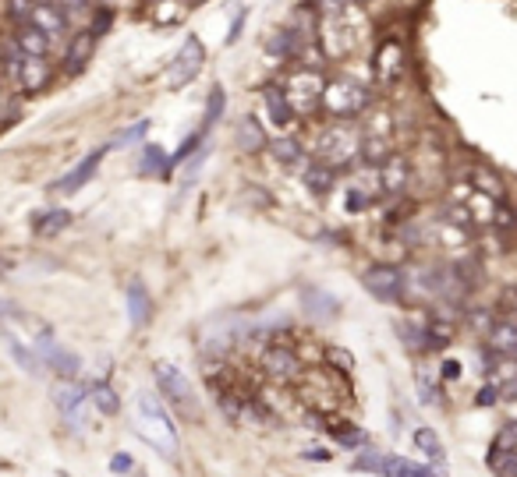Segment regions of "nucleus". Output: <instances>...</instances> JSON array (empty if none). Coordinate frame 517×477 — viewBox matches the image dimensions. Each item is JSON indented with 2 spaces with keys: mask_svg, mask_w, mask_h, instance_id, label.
<instances>
[{
  "mask_svg": "<svg viewBox=\"0 0 517 477\" xmlns=\"http://www.w3.org/2000/svg\"><path fill=\"white\" fill-rule=\"evenodd\" d=\"M372 107V89L351 75H326V89L319 99V114L330 120H354Z\"/></svg>",
  "mask_w": 517,
  "mask_h": 477,
  "instance_id": "obj_1",
  "label": "nucleus"
},
{
  "mask_svg": "<svg viewBox=\"0 0 517 477\" xmlns=\"http://www.w3.org/2000/svg\"><path fill=\"white\" fill-rule=\"evenodd\" d=\"M358 149H362V131L351 127V120H330L312 145L315 163H326L334 170L358 163Z\"/></svg>",
  "mask_w": 517,
  "mask_h": 477,
  "instance_id": "obj_2",
  "label": "nucleus"
},
{
  "mask_svg": "<svg viewBox=\"0 0 517 477\" xmlns=\"http://www.w3.org/2000/svg\"><path fill=\"white\" fill-rule=\"evenodd\" d=\"M138 421H142V435L149 438V442L171 460L174 449H177V428H174L171 414H167V407L160 403V397H153V393H142V397H138Z\"/></svg>",
  "mask_w": 517,
  "mask_h": 477,
  "instance_id": "obj_3",
  "label": "nucleus"
},
{
  "mask_svg": "<svg viewBox=\"0 0 517 477\" xmlns=\"http://www.w3.org/2000/svg\"><path fill=\"white\" fill-rule=\"evenodd\" d=\"M280 85H284V92H287V99H291L298 117H315L319 114V99H323V89H326V71H308V68L295 64V71Z\"/></svg>",
  "mask_w": 517,
  "mask_h": 477,
  "instance_id": "obj_4",
  "label": "nucleus"
},
{
  "mask_svg": "<svg viewBox=\"0 0 517 477\" xmlns=\"http://www.w3.org/2000/svg\"><path fill=\"white\" fill-rule=\"evenodd\" d=\"M408 68H411V53H408V42L397 40V36H383L376 53H372V79L376 85H400L408 79Z\"/></svg>",
  "mask_w": 517,
  "mask_h": 477,
  "instance_id": "obj_5",
  "label": "nucleus"
},
{
  "mask_svg": "<svg viewBox=\"0 0 517 477\" xmlns=\"http://www.w3.org/2000/svg\"><path fill=\"white\" fill-rule=\"evenodd\" d=\"M153 379H156L160 397L167 399L171 407H177L184 417H199V399L192 393V382L181 375V368H174L167 360H156L153 364Z\"/></svg>",
  "mask_w": 517,
  "mask_h": 477,
  "instance_id": "obj_6",
  "label": "nucleus"
},
{
  "mask_svg": "<svg viewBox=\"0 0 517 477\" xmlns=\"http://www.w3.org/2000/svg\"><path fill=\"white\" fill-rule=\"evenodd\" d=\"M258 368H262V375L273 379V382H298L305 364L302 358L295 354V347H287V343H269V347H262V354H258Z\"/></svg>",
  "mask_w": 517,
  "mask_h": 477,
  "instance_id": "obj_7",
  "label": "nucleus"
},
{
  "mask_svg": "<svg viewBox=\"0 0 517 477\" xmlns=\"http://www.w3.org/2000/svg\"><path fill=\"white\" fill-rule=\"evenodd\" d=\"M365 290L376 297V301H383V304H400L404 301V286H408V276L397 269V266H372V269H365Z\"/></svg>",
  "mask_w": 517,
  "mask_h": 477,
  "instance_id": "obj_8",
  "label": "nucleus"
},
{
  "mask_svg": "<svg viewBox=\"0 0 517 477\" xmlns=\"http://www.w3.org/2000/svg\"><path fill=\"white\" fill-rule=\"evenodd\" d=\"M202 64H206V46L195 40V36H188L184 46H181V53L174 57V64L167 68V85H171V89L192 85V81L199 79Z\"/></svg>",
  "mask_w": 517,
  "mask_h": 477,
  "instance_id": "obj_9",
  "label": "nucleus"
},
{
  "mask_svg": "<svg viewBox=\"0 0 517 477\" xmlns=\"http://www.w3.org/2000/svg\"><path fill=\"white\" fill-rule=\"evenodd\" d=\"M376 177H380V195H387V199H400L408 188H411V177H415V166H411V159L400 156V153H393V156L376 170Z\"/></svg>",
  "mask_w": 517,
  "mask_h": 477,
  "instance_id": "obj_10",
  "label": "nucleus"
},
{
  "mask_svg": "<svg viewBox=\"0 0 517 477\" xmlns=\"http://www.w3.org/2000/svg\"><path fill=\"white\" fill-rule=\"evenodd\" d=\"M36 351H40V360H43L46 368H53L61 379H75L79 371H82V360H79V354H71V351H64L61 343H53V336L50 332H43L40 340H36Z\"/></svg>",
  "mask_w": 517,
  "mask_h": 477,
  "instance_id": "obj_11",
  "label": "nucleus"
},
{
  "mask_svg": "<svg viewBox=\"0 0 517 477\" xmlns=\"http://www.w3.org/2000/svg\"><path fill=\"white\" fill-rule=\"evenodd\" d=\"M96 42L99 40H96L89 29L75 33V36L68 40V46H64V61H61V68H64L68 79H75V75L86 71V64L92 61V53H96Z\"/></svg>",
  "mask_w": 517,
  "mask_h": 477,
  "instance_id": "obj_12",
  "label": "nucleus"
},
{
  "mask_svg": "<svg viewBox=\"0 0 517 477\" xmlns=\"http://www.w3.org/2000/svg\"><path fill=\"white\" fill-rule=\"evenodd\" d=\"M29 25H36L50 40H61V36H68L71 18H68L53 0H36V7H33V14H29Z\"/></svg>",
  "mask_w": 517,
  "mask_h": 477,
  "instance_id": "obj_13",
  "label": "nucleus"
},
{
  "mask_svg": "<svg viewBox=\"0 0 517 477\" xmlns=\"http://www.w3.org/2000/svg\"><path fill=\"white\" fill-rule=\"evenodd\" d=\"M262 107H266V114H269V124H277V127L298 124V114H295V107H291V99H287V92H284L280 81H269V85L262 89Z\"/></svg>",
  "mask_w": 517,
  "mask_h": 477,
  "instance_id": "obj_14",
  "label": "nucleus"
},
{
  "mask_svg": "<svg viewBox=\"0 0 517 477\" xmlns=\"http://www.w3.org/2000/svg\"><path fill=\"white\" fill-rule=\"evenodd\" d=\"M86 399H89V389H86V386H79V382H68V386H61V389H57V397H53L57 410L64 414V421H68L75 432L86 425V417H82V407H86Z\"/></svg>",
  "mask_w": 517,
  "mask_h": 477,
  "instance_id": "obj_15",
  "label": "nucleus"
},
{
  "mask_svg": "<svg viewBox=\"0 0 517 477\" xmlns=\"http://www.w3.org/2000/svg\"><path fill=\"white\" fill-rule=\"evenodd\" d=\"M302 36H298V29H291V25H280V29H273L262 46H266V53L273 57V61H291L295 64V57H298V50H302Z\"/></svg>",
  "mask_w": 517,
  "mask_h": 477,
  "instance_id": "obj_16",
  "label": "nucleus"
},
{
  "mask_svg": "<svg viewBox=\"0 0 517 477\" xmlns=\"http://www.w3.org/2000/svg\"><path fill=\"white\" fill-rule=\"evenodd\" d=\"M103 156H107V149H96V153H89V156L82 159V163H79V166H75L68 177H61L53 188H57V192H64V195H75V192H82L89 181L96 177V170H99Z\"/></svg>",
  "mask_w": 517,
  "mask_h": 477,
  "instance_id": "obj_17",
  "label": "nucleus"
},
{
  "mask_svg": "<svg viewBox=\"0 0 517 477\" xmlns=\"http://www.w3.org/2000/svg\"><path fill=\"white\" fill-rule=\"evenodd\" d=\"M125 308H128V322L135 325V329L149 325V318H153V297H149L146 283L131 279L128 290H125Z\"/></svg>",
  "mask_w": 517,
  "mask_h": 477,
  "instance_id": "obj_18",
  "label": "nucleus"
},
{
  "mask_svg": "<svg viewBox=\"0 0 517 477\" xmlns=\"http://www.w3.org/2000/svg\"><path fill=\"white\" fill-rule=\"evenodd\" d=\"M485 347L496 354H514L517 358V318L496 315V322L485 332Z\"/></svg>",
  "mask_w": 517,
  "mask_h": 477,
  "instance_id": "obj_19",
  "label": "nucleus"
},
{
  "mask_svg": "<svg viewBox=\"0 0 517 477\" xmlns=\"http://www.w3.org/2000/svg\"><path fill=\"white\" fill-rule=\"evenodd\" d=\"M11 40H14V46H18L22 53H29V57H50V46H53V40H50L46 33H40L36 25H29V22H18L14 33H11Z\"/></svg>",
  "mask_w": 517,
  "mask_h": 477,
  "instance_id": "obj_20",
  "label": "nucleus"
},
{
  "mask_svg": "<svg viewBox=\"0 0 517 477\" xmlns=\"http://www.w3.org/2000/svg\"><path fill=\"white\" fill-rule=\"evenodd\" d=\"M234 138H238V149H241V153H249V156H252V153H262V149H266V142H269V138H266V127L258 124L256 114H245V117L238 120Z\"/></svg>",
  "mask_w": 517,
  "mask_h": 477,
  "instance_id": "obj_21",
  "label": "nucleus"
},
{
  "mask_svg": "<svg viewBox=\"0 0 517 477\" xmlns=\"http://www.w3.org/2000/svg\"><path fill=\"white\" fill-rule=\"evenodd\" d=\"M383 477H446V467H422L408 456H383V467H380Z\"/></svg>",
  "mask_w": 517,
  "mask_h": 477,
  "instance_id": "obj_22",
  "label": "nucleus"
},
{
  "mask_svg": "<svg viewBox=\"0 0 517 477\" xmlns=\"http://www.w3.org/2000/svg\"><path fill=\"white\" fill-rule=\"evenodd\" d=\"M302 308L312 318H334L341 312V301L330 294V290H319V286H302Z\"/></svg>",
  "mask_w": 517,
  "mask_h": 477,
  "instance_id": "obj_23",
  "label": "nucleus"
},
{
  "mask_svg": "<svg viewBox=\"0 0 517 477\" xmlns=\"http://www.w3.org/2000/svg\"><path fill=\"white\" fill-rule=\"evenodd\" d=\"M426 343H429V351H443V347H450L454 343V336H457V322L446 315H426Z\"/></svg>",
  "mask_w": 517,
  "mask_h": 477,
  "instance_id": "obj_24",
  "label": "nucleus"
},
{
  "mask_svg": "<svg viewBox=\"0 0 517 477\" xmlns=\"http://www.w3.org/2000/svg\"><path fill=\"white\" fill-rule=\"evenodd\" d=\"M393 156L387 135H362V149H358V163H365L369 170H380L387 159Z\"/></svg>",
  "mask_w": 517,
  "mask_h": 477,
  "instance_id": "obj_25",
  "label": "nucleus"
},
{
  "mask_svg": "<svg viewBox=\"0 0 517 477\" xmlns=\"http://www.w3.org/2000/svg\"><path fill=\"white\" fill-rule=\"evenodd\" d=\"M302 181L315 199H326V195L334 192V184H337V170L326 166V163H312L308 170H302Z\"/></svg>",
  "mask_w": 517,
  "mask_h": 477,
  "instance_id": "obj_26",
  "label": "nucleus"
},
{
  "mask_svg": "<svg viewBox=\"0 0 517 477\" xmlns=\"http://www.w3.org/2000/svg\"><path fill=\"white\" fill-rule=\"evenodd\" d=\"M468 181H472L475 192H482V195H489V199H507V188H503V181H500V173L493 170V166H475L468 170Z\"/></svg>",
  "mask_w": 517,
  "mask_h": 477,
  "instance_id": "obj_27",
  "label": "nucleus"
},
{
  "mask_svg": "<svg viewBox=\"0 0 517 477\" xmlns=\"http://www.w3.org/2000/svg\"><path fill=\"white\" fill-rule=\"evenodd\" d=\"M266 149H269V156L277 159V163H284V166H298L305 159V145L298 138H291V135H280V138H269L266 142Z\"/></svg>",
  "mask_w": 517,
  "mask_h": 477,
  "instance_id": "obj_28",
  "label": "nucleus"
},
{
  "mask_svg": "<svg viewBox=\"0 0 517 477\" xmlns=\"http://www.w3.org/2000/svg\"><path fill=\"white\" fill-rule=\"evenodd\" d=\"M64 227H71V212H68V209H46L43 216L33 220V230H36L40 238H53V234H61Z\"/></svg>",
  "mask_w": 517,
  "mask_h": 477,
  "instance_id": "obj_29",
  "label": "nucleus"
},
{
  "mask_svg": "<svg viewBox=\"0 0 517 477\" xmlns=\"http://www.w3.org/2000/svg\"><path fill=\"white\" fill-rule=\"evenodd\" d=\"M138 170H142V173H156V177H171L174 163L164 156V149H160V145H146V149H142V163H138Z\"/></svg>",
  "mask_w": 517,
  "mask_h": 477,
  "instance_id": "obj_30",
  "label": "nucleus"
},
{
  "mask_svg": "<svg viewBox=\"0 0 517 477\" xmlns=\"http://www.w3.org/2000/svg\"><path fill=\"white\" fill-rule=\"evenodd\" d=\"M411 438H415V445H418V449H422V453H426L429 460H436L439 467L446 463V453H443V442H439V435L432 432L429 425H422V428H415V435H411Z\"/></svg>",
  "mask_w": 517,
  "mask_h": 477,
  "instance_id": "obj_31",
  "label": "nucleus"
},
{
  "mask_svg": "<svg viewBox=\"0 0 517 477\" xmlns=\"http://www.w3.org/2000/svg\"><path fill=\"white\" fill-rule=\"evenodd\" d=\"M485 463L496 477H517V449H489Z\"/></svg>",
  "mask_w": 517,
  "mask_h": 477,
  "instance_id": "obj_32",
  "label": "nucleus"
},
{
  "mask_svg": "<svg viewBox=\"0 0 517 477\" xmlns=\"http://www.w3.org/2000/svg\"><path fill=\"white\" fill-rule=\"evenodd\" d=\"M149 18H153L156 25H174V22L184 18V4H181V0H153V4H149Z\"/></svg>",
  "mask_w": 517,
  "mask_h": 477,
  "instance_id": "obj_33",
  "label": "nucleus"
},
{
  "mask_svg": "<svg viewBox=\"0 0 517 477\" xmlns=\"http://www.w3.org/2000/svg\"><path fill=\"white\" fill-rule=\"evenodd\" d=\"M397 332H400V340H404L408 351H415V354L429 351V343H426V322H400Z\"/></svg>",
  "mask_w": 517,
  "mask_h": 477,
  "instance_id": "obj_34",
  "label": "nucleus"
},
{
  "mask_svg": "<svg viewBox=\"0 0 517 477\" xmlns=\"http://www.w3.org/2000/svg\"><path fill=\"white\" fill-rule=\"evenodd\" d=\"M0 332H4V329H0ZM4 343H7V351H11V358L18 360V364H22V368H25L29 375H40V371H43V360L36 358L33 351H25V347H22V343H18V340H14L11 332H4Z\"/></svg>",
  "mask_w": 517,
  "mask_h": 477,
  "instance_id": "obj_35",
  "label": "nucleus"
},
{
  "mask_svg": "<svg viewBox=\"0 0 517 477\" xmlns=\"http://www.w3.org/2000/svg\"><path fill=\"white\" fill-rule=\"evenodd\" d=\"M89 399H92V403H96V410H99V414H107V417L121 410V399H118V393H114L107 382H96V386H89Z\"/></svg>",
  "mask_w": 517,
  "mask_h": 477,
  "instance_id": "obj_36",
  "label": "nucleus"
},
{
  "mask_svg": "<svg viewBox=\"0 0 517 477\" xmlns=\"http://www.w3.org/2000/svg\"><path fill=\"white\" fill-rule=\"evenodd\" d=\"M223 110H227V92H223L220 85H213V89H210V99H206V120H202V131H213L216 124H220V117H223Z\"/></svg>",
  "mask_w": 517,
  "mask_h": 477,
  "instance_id": "obj_37",
  "label": "nucleus"
},
{
  "mask_svg": "<svg viewBox=\"0 0 517 477\" xmlns=\"http://www.w3.org/2000/svg\"><path fill=\"white\" fill-rule=\"evenodd\" d=\"M418 397H422V403L426 407H436V403H443V389H439V375L432 379L429 368H418Z\"/></svg>",
  "mask_w": 517,
  "mask_h": 477,
  "instance_id": "obj_38",
  "label": "nucleus"
},
{
  "mask_svg": "<svg viewBox=\"0 0 517 477\" xmlns=\"http://www.w3.org/2000/svg\"><path fill=\"white\" fill-rule=\"evenodd\" d=\"M330 432H334V438H337L344 449H358V445H365V442H369V435H365L358 425H344V421L330 425Z\"/></svg>",
  "mask_w": 517,
  "mask_h": 477,
  "instance_id": "obj_39",
  "label": "nucleus"
},
{
  "mask_svg": "<svg viewBox=\"0 0 517 477\" xmlns=\"http://www.w3.org/2000/svg\"><path fill=\"white\" fill-rule=\"evenodd\" d=\"M146 135H149V120H138V124H131V127H125V131L114 135V142L107 145V153H110V149H128L135 142H142Z\"/></svg>",
  "mask_w": 517,
  "mask_h": 477,
  "instance_id": "obj_40",
  "label": "nucleus"
},
{
  "mask_svg": "<svg viewBox=\"0 0 517 477\" xmlns=\"http://www.w3.org/2000/svg\"><path fill=\"white\" fill-rule=\"evenodd\" d=\"M376 199H380V195H372V192H365V188L354 184V188H347L344 192V209L347 212H362V209H369Z\"/></svg>",
  "mask_w": 517,
  "mask_h": 477,
  "instance_id": "obj_41",
  "label": "nucleus"
},
{
  "mask_svg": "<svg viewBox=\"0 0 517 477\" xmlns=\"http://www.w3.org/2000/svg\"><path fill=\"white\" fill-rule=\"evenodd\" d=\"M206 135H210V131H202V127H199V131H192V135H188V138H184V142L177 145V153L171 156V163H184V159L192 156V153H199V149H202V138H206Z\"/></svg>",
  "mask_w": 517,
  "mask_h": 477,
  "instance_id": "obj_42",
  "label": "nucleus"
},
{
  "mask_svg": "<svg viewBox=\"0 0 517 477\" xmlns=\"http://www.w3.org/2000/svg\"><path fill=\"white\" fill-rule=\"evenodd\" d=\"M110 25H114V11H110L107 4H99V7H96V14H92V22H89V33L99 40V36H103Z\"/></svg>",
  "mask_w": 517,
  "mask_h": 477,
  "instance_id": "obj_43",
  "label": "nucleus"
},
{
  "mask_svg": "<svg viewBox=\"0 0 517 477\" xmlns=\"http://www.w3.org/2000/svg\"><path fill=\"white\" fill-rule=\"evenodd\" d=\"M323 354H326V360H330V368H334V371H344V375H347V371L354 368V358L347 354L344 347H326Z\"/></svg>",
  "mask_w": 517,
  "mask_h": 477,
  "instance_id": "obj_44",
  "label": "nucleus"
},
{
  "mask_svg": "<svg viewBox=\"0 0 517 477\" xmlns=\"http://www.w3.org/2000/svg\"><path fill=\"white\" fill-rule=\"evenodd\" d=\"M489 449H517V421H507L496 435H493V445Z\"/></svg>",
  "mask_w": 517,
  "mask_h": 477,
  "instance_id": "obj_45",
  "label": "nucleus"
},
{
  "mask_svg": "<svg viewBox=\"0 0 517 477\" xmlns=\"http://www.w3.org/2000/svg\"><path fill=\"white\" fill-rule=\"evenodd\" d=\"M500 399H503V389H500V382H489V386H482V389H478L475 403H478V407H496Z\"/></svg>",
  "mask_w": 517,
  "mask_h": 477,
  "instance_id": "obj_46",
  "label": "nucleus"
},
{
  "mask_svg": "<svg viewBox=\"0 0 517 477\" xmlns=\"http://www.w3.org/2000/svg\"><path fill=\"white\" fill-rule=\"evenodd\" d=\"M22 318H25V312H22L18 304H11V301L0 297V329H4L7 322H22Z\"/></svg>",
  "mask_w": 517,
  "mask_h": 477,
  "instance_id": "obj_47",
  "label": "nucleus"
},
{
  "mask_svg": "<svg viewBox=\"0 0 517 477\" xmlns=\"http://www.w3.org/2000/svg\"><path fill=\"white\" fill-rule=\"evenodd\" d=\"M380 467H383V456H380V453H365V456L354 463V471H376V474H380Z\"/></svg>",
  "mask_w": 517,
  "mask_h": 477,
  "instance_id": "obj_48",
  "label": "nucleus"
},
{
  "mask_svg": "<svg viewBox=\"0 0 517 477\" xmlns=\"http://www.w3.org/2000/svg\"><path fill=\"white\" fill-rule=\"evenodd\" d=\"M302 460H308V463H330V460H334V453H330V449H319V445H315V449H305Z\"/></svg>",
  "mask_w": 517,
  "mask_h": 477,
  "instance_id": "obj_49",
  "label": "nucleus"
},
{
  "mask_svg": "<svg viewBox=\"0 0 517 477\" xmlns=\"http://www.w3.org/2000/svg\"><path fill=\"white\" fill-rule=\"evenodd\" d=\"M439 379H446V382L461 379V364H457V360H443V364H439Z\"/></svg>",
  "mask_w": 517,
  "mask_h": 477,
  "instance_id": "obj_50",
  "label": "nucleus"
},
{
  "mask_svg": "<svg viewBox=\"0 0 517 477\" xmlns=\"http://www.w3.org/2000/svg\"><path fill=\"white\" fill-rule=\"evenodd\" d=\"M131 467H135V463H131L128 453H118V456L110 460V471H114V474H128Z\"/></svg>",
  "mask_w": 517,
  "mask_h": 477,
  "instance_id": "obj_51",
  "label": "nucleus"
},
{
  "mask_svg": "<svg viewBox=\"0 0 517 477\" xmlns=\"http://www.w3.org/2000/svg\"><path fill=\"white\" fill-rule=\"evenodd\" d=\"M241 25H245V11H238V18L230 22V33H227V42H234L241 36Z\"/></svg>",
  "mask_w": 517,
  "mask_h": 477,
  "instance_id": "obj_52",
  "label": "nucleus"
},
{
  "mask_svg": "<svg viewBox=\"0 0 517 477\" xmlns=\"http://www.w3.org/2000/svg\"><path fill=\"white\" fill-rule=\"evenodd\" d=\"M4 110H7V99H4V92H0V114H4Z\"/></svg>",
  "mask_w": 517,
  "mask_h": 477,
  "instance_id": "obj_53",
  "label": "nucleus"
},
{
  "mask_svg": "<svg viewBox=\"0 0 517 477\" xmlns=\"http://www.w3.org/2000/svg\"><path fill=\"white\" fill-rule=\"evenodd\" d=\"M4 273H7V266H4V262H0V276H4Z\"/></svg>",
  "mask_w": 517,
  "mask_h": 477,
  "instance_id": "obj_54",
  "label": "nucleus"
},
{
  "mask_svg": "<svg viewBox=\"0 0 517 477\" xmlns=\"http://www.w3.org/2000/svg\"><path fill=\"white\" fill-rule=\"evenodd\" d=\"M192 4H199V0H192Z\"/></svg>",
  "mask_w": 517,
  "mask_h": 477,
  "instance_id": "obj_55",
  "label": "nucleus"
},
{
  "mask_svg": "<svg viewBox=\"0 0 517 477\" xmlns=\"http://www.w3.org/2000/svg\"><path fill=\"white\" fill-rule=\"evenodd\" d=\"M149 4H153V0H149Z\"/></svg>",
  "mask_w": 517,
  "mask_h": 477,
  "instance_id": "obj_56",
  "label": "nucleus"
}]
</instances>
